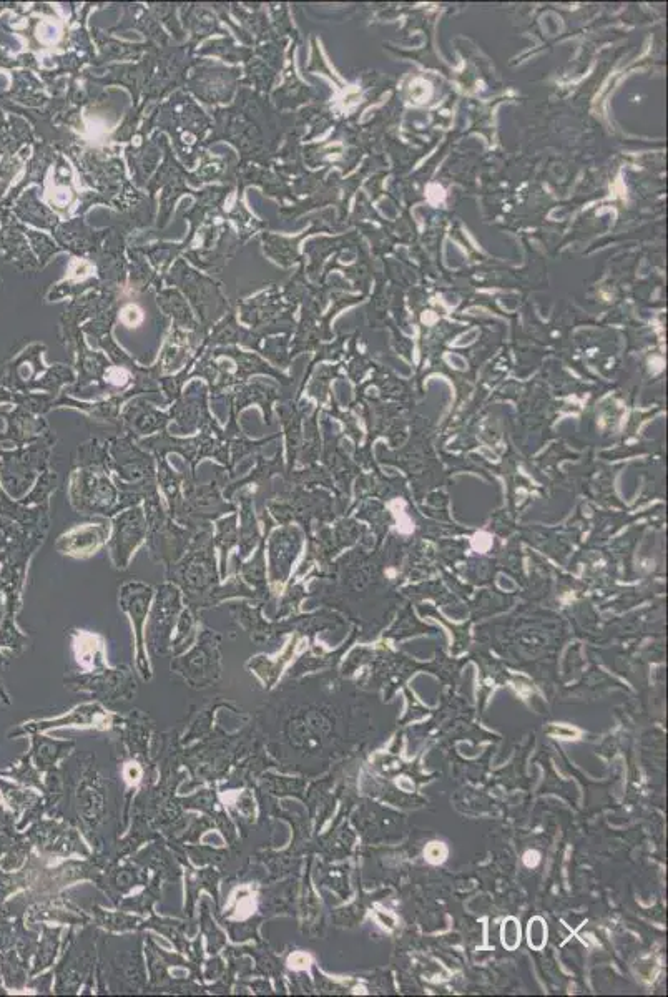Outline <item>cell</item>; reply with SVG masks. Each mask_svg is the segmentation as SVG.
Masks as SVG:
<instances>
[{
  "label": "cell",
  "instance_id": "obj_4",
  "mask_svg": "<svg viewBox=\"0 0 668 997\" xmlns=\"http://www.w3.org/2000/svg\"><path fill=\"white\" fill-rule=\"evenodd\" d=\"M447 850L443 843H431L426 850V858L431 863H441L446 860Z\"/></svg>",
  "mask_w": 668,
  "mask_h": 997
},
{
  "label": "cell",
  "instance_id": "obj_2",
  "mask_svg": "<svg viewBox=\"0 0 668 997\" xmlns=\"http://www.w3.org/2000/svg\"><path fill=\"white\" fill-rule=\"evenodd\" d=\"M501 941L502 946L507 949H514L521 944V926L517 923V919L509 918L504 921L501 929Z\"/></svg>",
  "mask_w": 668,
  "mask_h": 997
},
{
  "label": "cell",
  "instance_id": "obj_3",
  "mask_svg": "<svg viewBox=\"0 0 668 997\" xmlns=\"http://www.w3.org/2000/svg\"><path fill=\"white\" fill-rule=\"evenodd\" d=\"M529 944L531 948L542 949L547 943V926L544 919L534 918L529 923Z\"/></svg>",
  "mask_w": 668,
  "mask_h": 997
},
{
  "label": "cell",
  "instance_id": "obj_6",
  "mask_svg": "<svg viewBox=\"0 0 668 997\" xmlns=\"http://www.w3.org/2000/svg\"><path fill=\"white\" fill-rule=\"evenodd\" d=\"M0 664H5V657L2 654H0Z\"/></svg>",
  "mask_w": 668,
  "mask_h": 997
},
{
  "label": "cell",
  "instance_id": "obj_5",
  "mask_svg": "<svg viewBox=\"0 0 668 997\" xmlns=\"http://www.w3.org/2000/svg\"><path fill=\"white\" fill-rule=\"evenodd\" d=\"M524 861H526L527 866H536L539 863V853L537 851H527Z\"/></svg>",
  "mask_w": 668,
  "mask_h": 997
},
{
  "label": "cell",
  "instance_id": "obj_7",
  "mask_svg": "<svg viewBox=\"0 0 668 997\" xmlns=\"http://www.w3.org/2000/svg\"><path fill=\"white\" fill-rule=\"evenodd\" d=\"M0 693H2V695H4V692H2V687H0ZM4 697H5V695H4Z\"/></svg>",
  "mask_w": 668,
  "mask_h": 997
},
{
  "label": "cell",
  "instance_id": "obj_1",
  "mask_svg": "<svg viewBox=\"0 0 668 997\" xmlns=\"http://www.w3.org/2000/svg\"><path fill=\"white\" fill-rule=\"evenodd\" d=\"M0 516L9 517L12 521L19 522L20 526H27V521H30L34 514L25 511L24 507H20L17 502L10 501V497L0 487Z\"/></svg>",
  "mask_w": 668,
  "mask_h": 997
}]
</instances>
